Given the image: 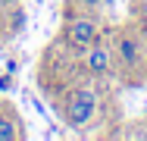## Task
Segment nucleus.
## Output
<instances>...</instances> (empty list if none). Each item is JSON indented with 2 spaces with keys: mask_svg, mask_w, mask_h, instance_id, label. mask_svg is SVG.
<instances>
[{
  "mask_svg": "<svg viewBox=\"0 0 147 141\" xmlns=\"http://www.w3.org/2000/svg\"><path fill=\"white\" fill-rule=\"evenodd\" d=\"M94 110H97V97L91 91H72L69 100H66V122L75 125V129L78 125H88Z\"/></svg>",
  "mask_w": 147,
  "mask_h": 141,
  "instance_id": "nucleus-1",
  "label": "nucleus"
},
{
  "mask_svg": "<svg viewBox=\"0 0 147 141\" xmlns=\"http://www.w3.org/2000/svg\"><path fill=\"white\" fill-rule=\"evenodd\" d=\"M116 60H119L122 69H138L141 60H144V44H141V38L131 35V31H122L116 38Z\"/></svg>",
  "mask_w": 147,
  "mask_h": 141,
  "instance_id": "nucleus-2",
  "label": "nucleus"
},
{
  "mask_svg": "<svg viewBox=\"0 0 147 141\" xmlns=\"http://www.w3.org/2000/svg\"><path fill=\"white\" fill-rule=\"evenodd\" d=\"M63 35H66V41H69L72 47H91V44L97 41V22H94V19H85V16L69 19Z\"/></svg>",
  "mask_w": 147,
  "mask_h": 141,
  "instance_id": "nucleus-3",
  "label": "nucleus"
},
{
  "mask_svg": "<svg viewBox=\"0 0 147 141\" xmlns=\"http://www.w3.org/2000/svg\"><path fill=\"white\" fill-rule=\"evenodd\" d=\"M88 69L94 75H107V72H110V50H107L103 44H97V47L88 50Z\"/></svg>",
  "mask_w": 147,
  "mask_h": 141,
  "instance_id": "nucleus-4",
  "label": "nucleus"
},
{
  "mask_svg": "<svg viewBox=\"0 0 147 141\" xmlns=\"http://www.w3.org/2000/svg\"><path fill=\"white\" fill-rule=\"evenodd\" d=\"M0 141H16V122L9 116H0Z\"/></svg>",
  "mask_w": 147,
  "mask_h": 141,
  "instance_id": "nucleus-5",
  "label": "nucleus"
},
{
  "mask_svg": "<svg viewBox=\"0 0 147 141\" xmlns=\"http://www.w3.org/2000/svg\"><path fill=\"white\" fill-rule=\"evenodd\" d=\"M9 28H13V31H22V28H25V9H13Z\"/></svg>",
  "mask_w": 147,
  "mask_h": 141,
  "instance_id": "nucleus-6",
  "label": "nucleus"
},
{
  "mask_svg": "<svg viewBox=\"0 0 147 141\" xmlns=\"http://www.w3.org/2000/svg\"><path fill=\"white\" fill-rule=\"evenodd\" d=\"M82 3H85V6H97L100 0H82Z\"/></svg>",
  "mask_w": 147,
  "mask_h": 141,
  "instance_id": "nucleus-7",
  "label": "nucleus"
},
{
  "mask_svg": "<svg viewBox=\"0 0 147 141\" xmlns=\"http://www.w3.org/2000/svg\"><path fill=\"white\" fill-rule=\"evenodd\" d=\"M144 22H147V3H144Z\"/></svg>",
  "mask_w": 147,
  "mask_h": 141,
  "instance_id": "nucleus-8",
  "label": "nucleus"
},
{
  "mask_svg": "<svg viewBox=\"0 0 147 141\" xmlns=\"http://www.w3.org/2000/svg\"><path fill=\"white\" fill-rule=\"evenodd\" d=\"M0 50H3V35H0Z\"/></svg>",
  "mask_w": 147,
  "mask_h": 141,
  "instance_id": "nucleus-9",
  "label": "nucleus"
}]
</instances>
